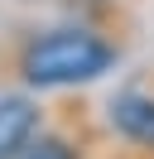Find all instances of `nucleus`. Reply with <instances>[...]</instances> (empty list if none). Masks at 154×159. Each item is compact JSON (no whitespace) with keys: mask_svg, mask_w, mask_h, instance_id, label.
Wrapping results in <instances>:
<instances>
[{"mask_svg":"<svg viewBox=\"0 0 154 159\" xmlns=\"http://www.w3.org/2000/svg\"><path fill=\"white\" fill-rule=\"evenodd\" d=\"M120 39L101 24H29V29L5 34L0 43V77L15 87L34 92H72V87H92L120 63Z\"/></svg>","mask_w":154,"mask_h":159,"instance_id":"f257e3e1","label":"nucleus"},{"mask_svg":"<svg viewBox=\"0 0 154 159\" xmlns=\"http://www.w3.org/2000/svg\"><path fill=\"white\" fill-rule=\"evenodd\" d=\"M38 130H43V101L24 87H5L0 92V159H19Z\"/></svg>","mask_w":154,"mask_h":159,"instance_id":"f03ea898","label":"nucleus"},{"mask_svg":"<svg viewBox=\"0 0 154 159\" xmlns=\"http://www.w3.org/2000/svg\"><path fill=\"white\" fill-rule=\"evenodd\" d=\"M106 120H111V130L125 145L154 154V92H144V87L116 92V97L106 101Z\"/></svg>","mask_w":154,"mask_h":159,"instance_id":"7ed1b4c3","label":"nucleus"},{"mask_svg":"<svg viewBox=\"0 0 154 159\" xmlns=\"http://www.w3.org/2000/svg\"><path fill=\"white\" fill-rule=\"evenodd\" d=\"M19 159H82V145H77L67 130H48L43 125L34 140H29V149Z\"/></svg>","mask_w":154,"mask_h":159,"instance_id":"20e7f679","label":"nucleus"},{"mask_svg":"<svg viewBox=\"0 0 154 159\" xmlns=\"http://www.w3.org/2000/svg\"><path fill=\"white\" fill-rule=\"evenodd\" d=\"M87 10H106V5H120V0H82Z\"/></svg>","mask_w":154,"mask_h":159,"instance_id":"39448f33","label":"nucleus"},{"mask_svg":"<svg viewBox=\"0 0 154 159\" xmlns=\"http://www.w3.org/2000/svg\"><path fill=\"white\" fill-rule=\"evenodd\" d=\"M19 5H48V0H19Z\"/></svg>","mask_w":154,"mask_h":159,"instance_id":"423d86ee","label":"nucleus"}]
</instances>
